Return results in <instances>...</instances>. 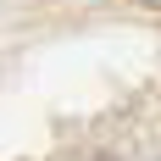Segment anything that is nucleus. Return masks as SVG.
<instances>
[{
  "mask_svg": "<svg viewBox=\"0 0 161 161\" xmlns=\"http://www.w3.org/2000/svg\"><path fill=\"white\" fill-rule=\"evenodd\" d=\"M83 161H117V156H111V150H95V156H83Z\"/></svg>",
  "mask_w": 161,
  "mask_h": 161,
  "instance_id": "f257e3e1",
  "label": "nucleus"
}]
</instances>
